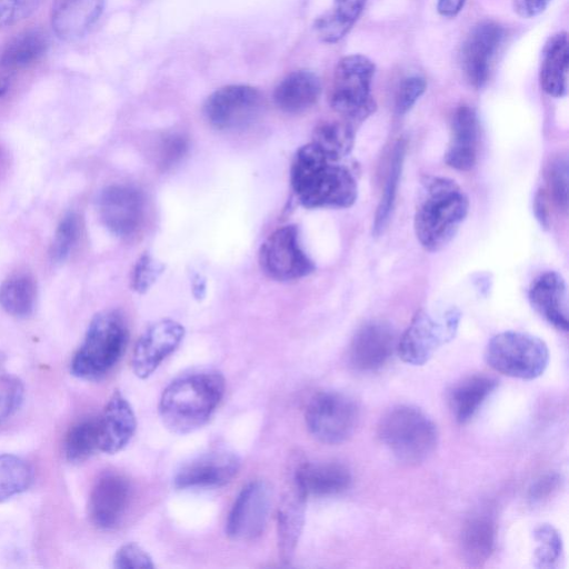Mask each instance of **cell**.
Segmentation results:
<instances>
[{"mask_svg": "<svg viewBox=\"0 0 569 569\" xmlns=\"http://www.w3.org/2000/svg\"><path fill=\"white\" fill-rule=\"evenodd\" d=\"M343 159L312 141L297 151L290 169V182L303 207L349 208L356 202L357 173Z\"/></svg>", "mask_w": 569, "mask_h": 569, "instance_id": "cell-1", "label": "cell"}, {"mask_svg": "<svg viewBox=\"0 0 569 569\" xmlns=\"http://www.w3.org/2000/svg\"><path fill=\"white\" fill-rule=\"evenodd\" d=\"M469 198L453 180L426 176L416 207L413 228L421 247L437 252L457 234L469 212Z\"/></svg>", "mask_w": 569, "mask_h": 569, "instance_id": "cell-2", "label": "cell"}, {"mask_svg": "<svg viewBox=\"0 0 569 569\" xmlns=\"http://www.w3.org/2000/svg\"><path fill=\"white\" fill-rule=\"evenodd\" d=\"M224 393V378L214 370H200L171 381L159 401L163 425L184 435L202 427L212 416Z\"/></svg>", "mask_w": 569, "mask_h": 569, "instance_id": "cell-3", "label": "cell"}, {"mask_svg": "<svg viewBox=\"0 0 569 569\" xmlns=\"http://www.w3.org/2000/svg\"><path fill=\"white\" fill-rule=\"evenodd\" d=\"M127 341L128 329L121 315L116 311L96 315L72 358V375L84 380L103 378L122 357Z\"/></svg>", "mask_w": 569, "mask_h": 569, "instance_id": "cell-4", "label": "cell"}, {"mask_svg": "<svg viewBox=\"0 0 569 569\" xmlns=\"http://www.w3.org/2000/svg\"><path fill=\"white\" fill-rule=\"evenodd\" d=\"M378 436L400 461L416 465L436 449L438 430L435 422L419 408L398 405L380 418Z\"/></svg>", "mask_w": 569, "mask_h": 569, "instance_id": "cell-5", "label": "cell"}, {"mask_svg": "<svg viewBox=\"0 0 569 569\" xmlns=\"http://www.w3.org/2000/svg\"><path fill=\"white\" fill-rule=\"evenodd\" d=\"M485 360L505 376L532 380L540 377L549 363V349L537 336L521 331H503L487 343Z\"/></svg>", "mask_w": 569, "mask_h": 569, "instance_id": "cell-6", "label": "cell"}, {"mask_svg": "<svg viewBox=\"0 0 569 569\" xmlns=\"http://www.w3.org/2000/svg\"><path fill=\"white\" fill-rule=\"evenodd\" d=\"M375 63L362 54L343 57L337 64L330 90V106L349 123L361 122L376 109L371 96Z\"/></svg>", "mask_w": 569, "mask_h": 569, "instance_id": "cell-7", "label": "cell"}, {"mask_svg": "<svg viewBox=\"0 0 569 569\" xmlns=\"http://www.w3.org/2000/svg\"><path fill=\"white\" fill-rule=\"evenodd\" d=\"M460 318L459 309L453 307L437 312L418 310L397 343L401 360L412 366L427 363L441 346L455 338Z\"/></svg>", "mask_w": 569, "mask_h": 569, "instance_id": "cell-8", "label": "cell"}, {"mask_svg": "<svg viewBox=\"0 0 569 569\" xmlns=\"http://www.w3.org/2000/svg\"><path fill=\"white\" fill-rule=\"evenodd\" d=\"M306 426L310 435L326 445L347 441L359 422V408L355 400L339 391H321L307 405Z\"/></svg>", "mask_w": 569, "mask_h": 569, "instance_id": "cell-9", "label": "cell"}, {"mask_svg": "<svg viewBox=\"0 0 569 569\" xmlns=\"http://www.w3.org/2000/svg\"><path fill=\"white\" fill-rule=\"evenodd\" d=\"M263 96L248 84H229L213 91L203 104L207 121L219 130L242 129L261 116Z\"/></svg>", "mask_w": 569, "mask_h": 569, "instance_id": "cell-10", "label": "cell"}, {"mask_svg": "<svg viewBox=\"0 0 569 569\" xmlns=\"http://www.w3.org/2000/svg\"><path fill=\"white\" fill-rule=\"evenodd\" d=\"M259 262L271 279L290 281L303 278L315 270L313 261L301 247L295 226L276 229L261 244Z\"/></svg>", "mask_w": 569, "mask_h": 569, "instance_id": "cell-11", "label": "cell"}, {"mask_svg": "<svg viewBox=\"0 0 569 569\" xmlns=\"http://www.w3.org/2000/svg\"><path fill=\"white\" fill-rule=\"evenodd\" d=\"M271 506L270 489L263 481L246 485L236 498L229 512L226 533L238 541L259 537L267 525Z\"/></svg>", "mask_w": 569, "mask_h": 569, "instance_id": "cell-12", "label": "cell"}, {"mask_svg": "<svg viewBox=\"0 0 569 569\" xmlns=\"http://www.w3.org/2000/svg\"><path fill=\"white\" fill-rule=\"evenodd\" d=\"M98 212L110 232L118 237H129L143 221V194L131 186H108L99 194Z\"/></svg>", "mask_w": 569, "mask_h": 569, "instance_id": "cell-13", "label": "cell"}, {"mask_svg": "<svg viewBox=\"0 0 569 569\" xmlns=\"http://www.w3.org/2000/svg\"><path fill=\"white\" fill-rule=\"evenodd\" d=\"M505 29L495 21H482L475 26L466 38L461 50V66L469 83L482 88L490 74L491 64L503 40Z\"/></svg>", "mask_w": 569, "mask_h": 569, "instance_id": "cell-14", "label": "cell"}, {"mask_svg": "<svg viewBox=\"0 0 569 569\" xmlns=\"http://www.w3.org/2000/svg\"><path fill=\"white\" fill-rule=\"evenodd\" d=\"M240 458L226 448H214L186 462L173 478L174 487L207 488L220 487L238 473Z\"/></svg>", "mask_w": 569, "mask_h": 569, "instance_id": "cell-15", "label": "cell"}, {"mask_svg": "<svg viewBox=\"0 0 569 569\" xmlns=\"http://www.w3.org/2000/svg\"><path fill=\"white\" fill-rule=\"evenodd\" d=\"M131 498L128 479L117 472H106L94 482L88 502L91 522L103 530L114 529L122 521Z\"/></svg>", "mask_w": 569, "mask_h": 569, "instance_id": "cell-16", "label": "cell"}, {"mask_svg": "<svg viewBox=\"0 0 569 569\" xmlns=\"http://www.w3.org/2000/svg\"><path fill=\"white\" fill-rule=\"evenodd\" d=\"M183 337L184 328L174 320L163 319L151 325L134 346L131 360L134 375L140 379L150 377Z\"/></svg>", "mask_w": 569, "mask_h": 569, "instance_id": "cell-17", "label": "cell"}, {"mask_svg": "<svg viewBox=\"0 0 569 569\" xmlns=\"http://www.w3.org/2000/svg\"><path fill=\"white\" fill-rule=\"evenodd\" d=\"M397 343L396 331L389 322L371 320L355 333L349 347V361L358 371H376L388 362Z\"/></svg>", "mask_w": 569, "mask_h": 569, "instance_id": "cell-18", "label": "cell"}, {"mask_svg": "<svg viewBox=\"0 0 569 569\" xmlns=\"http://www.w3.org/2000/svg\"><path fill=\"white\" fill-rule=\"evenodd\" d=\"M136 427L130 403L119 391H114L98 416L99 451L112 455L122 450L134 435Z\"/></svg>", "mask_w": 569, "mask_h": 569, "instance_id": "cell-19", "label": "cell"}, {"mask_svg": "<svg viewBox=\"0 0 569 569\" xmlns=\"http://www.w3.org/2000/svg\"><path fill=\"white\" fill-rule=\"evenodd\" d=\"M531 307L551 326L568 331V295L563 277L556 271L540 274L528 292Z\"/></svg>", "mask_w": 569, "mask_h": 569, "instance_id": "cell-20", "label": "cell"}, {"mask_svg": "<svg viewBox=\"0 0 569 569\" xmlns=\"http://www.w3.org/2000/svg\"><path fill=\"white\" fill-rule=\"evenodd\" d=\"M480 126L477 112L467 104L458 107L451 120V142L445 154L446 163L456 170L468 171L477 161Z\"/></svg>", "mask_w": 569, "mask_h": 569, "instance_id": "cell-21", "label": "cell"}, {"mask_svg": "<svg viewBox=\"0 0 569 569\" xmlns=\"http://www.w3.org/2000/svg\"><path fill=\"white\" fill-rule=\"evenodd\" d=\"M106 0H53L51 23L67 41L86 36L100 18Z\"/></svg>", "mask_w": 569, "mask_h": 569, "instance_id": "cell-22", "label": "cell"}, {"mask_svg": "<svg viewBox=\"0 0 569 569\" xmlns=\"http://www.w3.org/2000/svg\"><path fill=\"white\" fill-rule=\"evenodd\" d=\"M293 479L307 497L335 496L346 491L352 476L347 466L340 462H306L293 472Z\"/></svg>", "mask_w": 569, "mask_h": 569, "instance_id": "cell-23", "label": "cell"}, {"mask_svg": "<svg viewBox=\"0 0 569 569\" xmlns=\"http://www.w3.org/2000/svg\"><path fill=\"white\" fill-rule=\"evenodd\" d=\"M307 498L292 477L279 506L277 517L278 548L283 562L291 560L301 536Z\"/></svg>", "mask_w": 569, "mask_h": 569, "instance_id": "cell-24", "label": "cell"}, {"mask_svg": "<svg viewBox=\"0 0 569 569\" xmlns=\"http://www.w3.org/2000/svg\"><path fill=\"white\" fill-rule=\"evenodd\" d=\"M321 94L320 78L311 70L287 74L273 91V101L286 113L297 114L312 108Z\"/></svg>", "mask_w": 569, "mask_h": 569, "instance_id": "cell-25", "label": "cell"}, {"mask_svg": "<svg viewBox=\"0 0 569 569\" xmlns=\"http://www.w3.org/2000/svg\"><path fill=\"white\" fill-rule=\"evenodd\" d=\"M497 527L488 510L473 512L463 523L460 533V552L470 566H481L492 555L496 547Z\"/></svg>", "mask_w": 569, "mask_h": 569, "instance_id": "cell-26", "label": "cell"}, {"mask_svg": "<svg viewBox=\"0 0 569 569\" xmlns=\"http://www.w3.org/2000/svg\"><path fill=\"white\" fill-rule=\"evenodd\" d=\"M569 47L565 31L555 33L546 42L540 64V86L555 98H562L568 89Z\"/></svg>", "mask_w": 569, "mask_h": 569, "instance_id": "cell-27", "label": "cell"}, {"mask_svg": "<svg viewBox=\"0 0 569 569\" xmlns=\"http://www.w3.org/2000/svg\"><path fill=\"white\" fill-rule=\"evenodd\" d=\"M497 379L486 373H473L453 385L448 395L452 416L459 423H467L478 412L497 387Z\"/></svg>", "mask_w": 569, "mask_h": 569, "instance_id": "cell-28", "label": "cell"}, {"mask_svg": "<svg viewBox=\"0 0 569 569\" xmlns=\"http://www.w3.org/2000/svg\"><path fill=\"white\" fill-rule=\"evenodd\" d=\"M49 46L48 37L38 29L12 37L0 50V76L10 77L39 60Z\"/></svg>", "mask_w": 569, "mask_h": 569, "instance_id": "cell-29", "label": "cell"}, {"mask_svg": "<svg viewBox=\"0 0 569 569\" xmlns=\"http://www.w3.org/2000/svg\"><path fill=\"white\" fill-rule=\"evenodd\" d=\"M367 0H333L332 7L318 17L313 29L326 43L341 40L361 16Z\"/></svg>", "mask_w": 569, "mask_h": 569, "instance_id": "cell-30", "label": "cell"}, {"mask_svg": "<svg viewBox=\"0 0 569 569\" xmlns=\"http://www.w3.org/2000/svg\"><path fill=\"white\" fill-rule=\"evenodd\" d=\"M37 293V282L32 276L16 273L0 286V306L9 315L24 318L33 312Z\"/></svg>", "mask_w": 569, "mask_h": 569, "instance_id": "cell-31", "label": "cell"}, {"mask_svg": "<svg viewBox=\"0 0 569 569\" xmlns=\"http://www.w3.org/2000/svg\"><path fill=\"white\" fill-rule=\"evenodd\" d=\"M99 450L98 417H86L73 423L64 439L68 461L82 462Z\"/></svg>", "mask_w": 569, "mask_h": 569, "instance_id": "cell-32", "label": "cell"}, {"mask_svg": "<svg viewBox=\"0 0 569 569\" xmlns=\"http://www.w3.org/2000/svg\"><path fill=\"white\" fill-rule=\"evenodd\" d=\"M406 146L403 141H398L395 147L388 177L385 184L381 199L376 210L375 220L372 224V232L375 236L381 234L393 210L399 180L401 176Z\"/></svg>", "mask_w": 569, "mask_h": 569, "instance_id": "cell-33", "label": "cell"}, {"mask_svg": "<svg viewBox=\"0 0 569 569\" xmlns=\"http://www.w3.org/2000/svg\"><path fill=\"white\" fill-rule=\"evenodd\" d=\"M311 141L333 156L346 158L353 147L355 130L347 121H326L315 129Z\"/></svg>", "mask_w": 569, "mask_h": 569, "instance_id": "cell-34", "label": "cell"}, {"mask_svg": "<svg viewBox=\"0 0 569 569\" xmlns=\"http://www.w3.org/2000/svg\"><path fill=\"white\" fill-rule=\"evenodd\" d=\"M32 477L27 461L14 455H0V501L27 490Z\"/></svg>", "mask_w": 569, "mask_h": 569, "instance_id": "cell-35", "label": "cell"}, {"mask_svg": "<svg viewBox=\"0 0 569 569\" xmlns=\"http://www.w3.org/2000/svg\"><path fill=\"white\" fill-rule=\"evenodd\" d=\"M533 540L537 543L533 551L535 566L543 569L557 567L562 556V540L558 530L549 523H542L533 530Z\"/></svg>", "mask_w": 569, "mask_h": 569, "instance_id": "cell-36", "label": "cell"}, {"mask_svg": "<svg viewBox=\"0 0 569 569\" xmlns=\"http://www.w3.org/2000/svg\"><path fill=\"white\" fill-rule=\"evenodd\" d=\"M81 233L80 218L74 212L66 214L54 232L50 256L54 262H63L78 242Z\"/></svg>", "mask_w": 569, "mask_h": 569, "instance_id": "cell-37", "label": "cell"}, {"mask_svg": "<svg viewBox=\"0 0 569 569\" xmlns=\"http://www.w3.org/2000/svg\"><path fill=\"white\" fill-rule=\"evenodd\" d=\"M568 161L566 157L555 158L547 168L546 179L550 197L563 211L568 208Z\"/></svg>", "mask_w": 569, "mask_h": 569, "instance_id": "cell-38", "label": "cell"}, {"mask_svg": "<svg viewBox=\"0 0 569 569\" xmlns=\"http://www.w3.org/2000/svg\"><path fill=\"white\" fill-rule=\"evenodd\" d=\"M427 88L426 79L418 74L406 77L396 92L395 109L400 116L407 113L416 104Z\"/></svg>", "mask_w": 569, "mask_h": 569, "instance_id": "cell-39", "label": "cell"}, {"mask_svg": "<svg viewBox=\"0 0 569 569\" xmlns=\"http://www.w3.org/2000/svg\"><path fill=\"white\" fill-rule=\"evenodd\" d=\"M43 0H0V28L14 24L34 13Z\"/></svg>", "mask_w": 569, "mask_h": 569, "instance_id": "cell-40", "label": "cell"}, {"mask_svg": "<svg viewBox=\"0 0 569 569\" xmlns=\"http://www.w3.org/2000/svg\"><path fill=\"white\" fill-rule=\"evenodd\" d=\"M162 270V263L151 256H141L133 269L132 288L137 292H146L157 281Z\"/></svg>", "mask_w": 569, "mask_h": 569, "instance_id": "cell-41", "label": "cell"}, {"mask_svg": "<svg viewBox=\"0 0 569 569\" xmlns=\"http://www.w3.org/2000/svg\"><path fill=\"white\" fill-rule=\"evenodd\" d=\"M117 569L154 568L151 557L137 543L130 542L121 546L113 558Z\"/></svg>", "mask_w": 569, "mask_h": 569, "instance_id": "cell-42", "label": "cell"}, {"mask_svg": "<svg viewBox=\"0 0 569 569\" xmlns=\"http://www.w3.org/2000/svg\"><path fill=\"white\" fill-rule=\"evenodd\" d=\"M561 478L557 473H547L537 479L529 489V499L541 502L552 496L560 487Z\"/></svg>", "mask_w": 569, "mask_h": 569, "instance_id": "cell-43", "label": "cell"}, {"mask_svg": "<svg viewBox=\"0 0 569 569\" xmlns=\"http://www.w3.org/2000/svg\"><path fill=\"white\" fill-rule=\"evenodd\" d=\"M186 149L187 141L182 136H170L169 139H167V141L162 146V166L167 167L174 163L178 159L181 158V156L184 154Z\"/></svg>", "mask_w": 569, "mask_h": 569, "instance_id": "cell-44", "label": "cell"}, {"mask_svg": "<svg viewBox=\"0 0 569 569\" xmlns=\"http://www.w3.org/2000/svg\"><path fill=\"white\" fill-rule=\"evenodd\" d=\"M20 401L21 389L17 383L0 393V425L11 416Z\"/></svg>", "mask_w": 569, "mask_h": 569, "instance_id": "cell-45", "label": "cell"}, {"mask_svg": "<svg viewBox=\"0 0 569 569\" xmlns=\"http://www.w3.org/2000/svg\"><path fill=\"white\" fill-rule=\"evenodd\" d=\"M551 0H513L516 12L523 18H533L548 7Z\"/></svg>", "mask_w": 569, "mask_h": 569, "instance_id": "cell-46", "label": "cell"}, {"mask_svg": "<svg viewBox=\"0 0 569 569\" xmlns=\"http://www.w3.org/2000/svg\"><path fill=\"white\" fill-rule=\"evenodd\" d=\"M466 0H438L437 10L446 18L456 17L463 8Z\"/></svg>", "mask_w": 569, "mask_h": 569, "instance_id": "cell-47", "label": "cell"}, {"mask_svg": "<svg viewBox=\"0 0 569 569\" xmlns=\"http://www.w3.org/2000/svg\"><path fill=\"white\" fill-rule=\"evenodd\" d=\"M535 214L538 219V221L543 227H548L549 218H548V208L546 203V196L545 192L539 190L535 197Z\"/></svg>", "mask_w": 569, "mask_h": 569, "instance_id": "cell-48", "label": "cell"}, {"mask_svg": "<svg viewBox=\"0 0 569 569\" xmlns=\"http://www.w3.org/2000/svg\"><path fill=\"white\" fill-rule=\"evenodd\" d=\"M9 87V80L0 77V97H2Z\"/></svg>", "mask_w": 569, "mask_h": 569, "instance_id": "cell-49", "label": "cell"}, {"mask_svg": "<svg viewBox=\"0 0 569 569\" xmlns=\"http://www.w3.org/2000/svg\"><path fill=\"white\" fill-rule=\"evenodd\" d=\"M6 164V153L3 149L0 147V172L3 169V166Z\"/></svg>", "mask_w": 569, "mask_h": 569, "instance_id": "cell-50", "label": "cell"}]
</instances>
